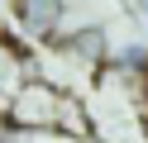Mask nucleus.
I'll return each instance as SVG.
<instances>
[{"mask_svg": "<svg viewBox=\"0 0 148 143\" xmlns=\"http://www.w3.org/2000/svg\"><path fill=\"white\" fill-rule=\"evenodd\" d=\"M5 119L19 133H48V129H58V119H62V95L53 91L48 81H24V86H14Z\"/></svg>", "mask_w": 148, "mask_h": 143, "instance_id": "nucleus-1", "label": "nucleus"}, {"mask_svg": "<svg viewBox=\"0 0 148 143\" xmlns=\"http://www.w3.org/2000/svg\"><path fill=\"white\" fill-rule=\"evenodd\" d=\"M67 19V0H14V29L29 38H53Z\"/></svg>", "mask_w": 148, "mask_h": 143, "instance_id": "nucleus-2", "label": "nucleus"}, {"mask_svg": "<svg viewBox=\"0 0 148 143\" xmlns=\"http://www.w3.org/2000/svg\"><path fill=\"white\" fill-rule=\"evenodd\" d=\"M14 29V0H0V38Z\"/></svg>", "mask_w": 148, "mask_h": 143, "instance_id": "nucleus-3", "label": "nucleus"}]
</instances>
